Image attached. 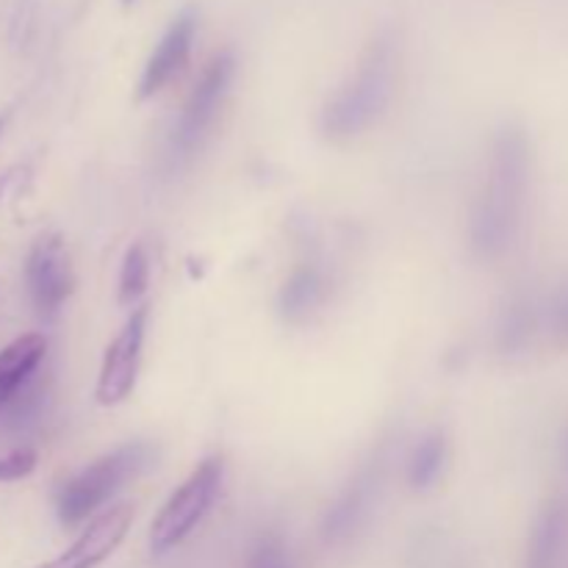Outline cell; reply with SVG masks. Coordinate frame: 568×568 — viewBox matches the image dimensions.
<instances>
[{
	"label": "cell",
	"instance_id": "cell-1",
	"mask_svg": "<svg viewBox=\"0 0 568 568\" xmlns=\"http://www.w3.org/2000/svg\"><path fill=\"white\" fill-rule=\"evenodd\" d=\"M530 172V139L519 125H505L494 139L486 183L471 209L469 244L480 261H497L514 247L525 216Z\"/></svg>",
	"mask_w": 568,
	"mask_h": 568
},
{
	"label": "cell",
	"instance_id": "cell-4",
	"mask_svg": "<svg viewBox=\"0 0 568 568\" xmlns=\"http://www.w3.org/2000/svg\"><path fill=\"white\" fill-rule=\"evenodd\" d=\"M225 480V458L209 455L192 469V475L170 494L164 508L150 525V552L166 555L181 547L214 508Z\"/></svg>",
	"mask_w": 568,
	"mask_h": 568
},
{
	"label": "cell",
	"instance_id": "cell-7",
	"mask_svg": "<svg viewBox=\"0 0 568 568\" xmlns=\"http://www.w3.org/2000/svg\"><path fill=\"white\" fill-rule=\"evenodd\" d=\"M148 305H139L131 311L122 331L116 333L114 342L105 347L103 364H100L98 386H94V397L100 405H120L133 394L139 381V369H142V347L144 336H148Z\"/></svg>",
	"mask_w": 568,
	"mask_h": 568
},
{
	"label": "cell",
	"instance_id": "cell-8",
	"mask_svg": "<svg viewBox=\"0 0 568 568\" xmlns=\"http://www.w3.org/2000/svg\"><path fill=\"white\" fill-rule=\"evenodd\" d=\"M200 28V11L197 6H183L166 31L161 33L159 44L150 53L148 64H144L142 75H139L136 100H153L155 94L164 92L172 81L183 72L192 55L194 39H197Z\"/></svg>",
	"mask_w": 568,
	"mask_h": 568
},
{
	"label": "cell",
	"instance_id": "cell-19",
	"mask_svg": "<svg viewBox=\"0 0 568 568\" xmlns=\"http://www.w3.org/2000/svg\"><path fill=\"white\" fill-rule=\"evenodd\" d=\"M39 464V455L37 449L31 447H20L14 453L3 455L0 458V483H17V480H26L28 475H33Z\"/></svg>",
	"mask_w": 568,
	"mask_h": 568
},
{
	"label": "cell",
	"instance_id": "cell-5",
	"mask_svg": "<svg viewBox=\"0 0 568 568\" xmlns=\"http://www.w3.org/2000/svg\"><path fill=\"white\" fill-rule=\"evenodd\" d=\"M233 78H236V55H233V50L216 53L205 64V70L200 72L197 83L192 87L186 105H183L181 116H178L175 131H172V164H189L203 150V144L209 142L211 131L216 125V116H220L227 92L233 87Z\"/></svg>",
	"mask_w": 568,
	"mask_h": 568
},
{
	"label": "cell",
	"instance_id": "cell-11",
	"mask_svg": "<svg viewBox=\"0 0 568 568\" xmlns=\"http://www.w3.org/2000/svg\"><path fill=\"white\" fill-rule=\"evenodd\" d=\"M44 355H48V338L42 333H26L0 349V410L37 381Z\"/></svg>",
	"mask_w": 568,
	"mask_h": 568
},
{
	"label": "cell",
	"instance_id": "cell-9",
	"mask_svg": "<svg viewBox=\"0 0 568 568\" xmlns=\"http://www.w3.org/2000/svg\"><path fill=\"white\" fill-rule=\"evenodd\" d=\"M133 525V505L120 503L111 508L100 510L87 530L70 544L61 555H55L48 564L37 568H98L103 560H109L125 541L128 530Z\"/></svg>",
	"mask_w": 568,
	"mask_h": 568
},
{
	"label": "cell",
	"instance_id": "cell-6",
	"mask_svg": "<svg viewBox=\"0 0 568 568\" xmlns=\"http://www.w3.org/2000/svg\"><path fill=\"white\" fill-rule=\"evenodd\" d=\"M26 286L42 320H53L75 292V270L61 233H42L26 258Z\"/></svg>",
	"mask_w": 568,
	"mask_h": 568
},
{
	"label": "cell",
	"instance_id": "cell-3",
	"mask_svg": "<svg viewBox=\"0 0 568 568\" xmlns=\"http://www.w3.org/2000/svg\"><path fill=\"white\" fill-rule=\"evenodd\" d=\"M155 464V447L148 442H128L92 460L72 475L55 494V514L64 527H75L111 503L128 483Z\"/></svg>",
	"mask_w": 568,
	"mask_h": 568
},
{
	"label": "cell",
	"instance_id": "cell-14",
	"mask_svg": "<svg viewBox=\"0 0 568 568\" xmlns=\"http://www.w3.org/2000/svg\"><path fill=\"white\" fill-rule=\"evenodd\" d=\"M327 292V275L320 264H300L294 266L292 275L286 277V283L281 286V294H277V308H281V316L286 322H303L325 303Z\"/></svg>",
	"mask_w": 568,
	"mask_h": 568
},
{
	"label": "cell",
	"instance_id": "cell-12",
	"mask_svg": "<svg viewBox=\"0 0 568 568\" xmlns=\"http://www.w3.org/2000/svg\"><path fill=\"white\" fill-rule=\"evenodd\" d=\"M544 325V308L538 305L536 294L516 292L505 303L497 320V349L505 358H519L536 342Z\"/></svg>",
	"mask_w": 568,
	"mask_h": 568
},
{
	"label": "cell",
	"instance_id": "cell-13",
	"mask_svg": "<svg viewBox=\"0 0 568 568\" xmlns=\"http://www.w3.org/2000/svg\"><path fill=\"white\" fill-rule=\"evenodd\" d=\"M568 532V508L564 499H549L538 510L532 521L530 538H527L525 568H558L560 555L566 547Z\"/></svg>",
	"mask_w": 568,
	"mask_h": 568
},
{
	"label": "cell",
	"instance_id": "cell-16",
	"mask_svg": "<svg viewBox=\"0 0 568 568\" xmlns=\"http://www.w3.org/2000/svg\"><path fill=\"white\" fill-rule=\"evenodd\" d=\"M150 286V255L148 247L142 242L131 244L122 258L120 266V283H116V303L122 308H131V305L142 303V297L148 294Z\"/></svg>",
	"mask_w": 568,
	"mask_h": 568
},
{
	"label": "cell",
	"instance_id": "cell-17",
	"mask_svg": "<svg viewBox=\"0 0 568 568\" xmlns=\"http://www.w3.org/2000/svg\"><path fill=\"white\" fill-rule=\"evenodd\" d=\"M544 325H547L555 347L568 349V281L549 294L547 305H544Z\"/></svg>",
	"mask_w": 568,
	"mask_h": 568
},
{
	"label": "cell",
	"instance_id": "cell-18",
	"mask_svg": "<svg viewBox=\"0 0 568 568\" xmlns=\"http://www.w3.org/2000/svg\"><path fill=\"white\" fill-rule=\"evenodd\" d=\"M244 568H292V566H288V555L281 538L264 536L255 541L253 549H250L247 566Z\"/></svg>",
	"mask_w": 568,
	"mask_h": 568
},
{
	"label": "cell",
	"instance_id": "cell-20",
	"mask_svg": "<svg viewBox=\"0 0 568 568\" xmlns=\"http://www.w3.org/2000/svg\"><path fill=\"white\" fill-rule=\"evenodd\" d=\"M136 3V0H122V6H133Z\"/></svg>",
	"mask_w": 568,
	"mask_h": 568
},
{
	"label": "cell",
	"instance_id": "cell-10",
	"mask_svg": "<svg viewBox=\"0 0 568 568\" xmlns=\"http://www.w3.org/2000/svg\"><path fill=\"white\" fill-rule=\"evenodd\" d=\"M383 471H386V460L383 453L375 455L372 460H366L358 469V475L347 483L342 494H338L336 503L327 510L325 521H322V536L327 544L347 541L355 530L366 521L372 505H375L377 491H381Z\"/></svg>",
	"mask_w": 568,
	"mask_h": 568
},
{
	"label": "cell",
	"instance_id": "cell-15",
	"mask_svg": "<svg viewBox=\"0 0 568 568\" xmlns=\"http://www.w3.org/2000/svg\"><path fill=\"white\" fill-rule=\"evenodd\" d=\"M447 436L444 430H433L416 444L414 455H410L408 464V483L416 488V491H427L438 483L444 466H447Z\"/></svg>",
	"mask_w": 568,
	"mask_h": 568
},
{
	"label": "cell",
	"instance_id": "cell-2",
	"mask_svg": "<svg viewBox=\"0 0 568 568\" xmlns=\"http://www.w3.org/2000/svg\"><path fill=\"white\" fill-rule=\"evenodd\" d=\"M399 70V48L394 33H377L361 53L353 75L325 103L320 125L333 142L361 136L386 114L394 98Z\"/></svg>",
	"mask_w": 568,
	"mask_h": 568
},
{
	"label": "cell",
	"instance_id": "cell-22",
	"mask_svg": "<svg viewBox=\"0 0 568 568\" xmlns=\"http://www.w3.org/2000/svg\"><path fill=\"white\" fill-rule=\"evenodd\" d=\"M3 125H6V116H0V131H3Z\"/></svg>",
	"mask_w": 568,
	"mask_h": 568
},
{
	"label": "cell",
	"instance_id": "cell-21",
	"mask_svg": "<svg viewBox=\"0 0 568 568\" xmlns=\"http://www.w3.org/2000/svg\"><path fill=\"white\" fill-rule=\"evenodd\" d=\"M566 464H568V433H566Z\"/></svg>",
	"mask_w": 568,
	"mask_h": 568
}]
</instances>
